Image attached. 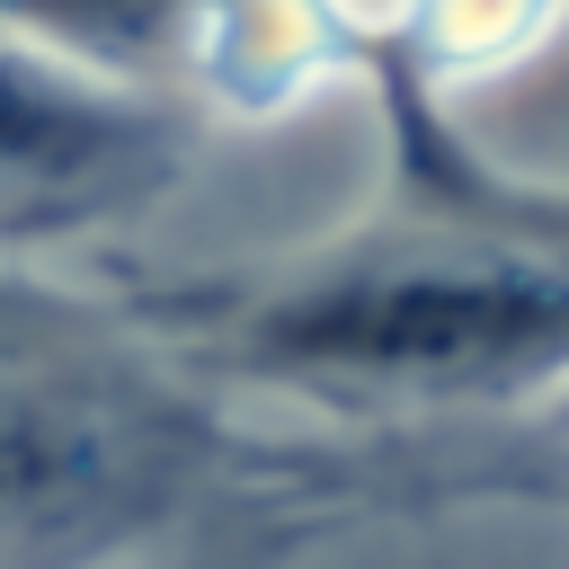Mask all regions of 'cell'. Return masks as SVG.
<instances>
[{
    "label": "cell",
    "instance_id": "6da1fadb",
    "mask_svg": "<svg viewBox=\"0 0 569 569\" xmlns=\"http://www.w3.org/2000/svg\"><path fill=\"white\" fill-rule=\"evenodd\" d=\"M560 338V284L542 276H409L365 284L293 311L276 347L329 365H391V373H480L542 356Z\"/></svg>",
    "mask_w": 569,
    "mask_h": 569
},
{
    "label": "cell",
    "instance_id": "7a4b0ae2",
    "mask_svg": "<svg viewBox=\"0 0 569 569\" xmlns=\"http://www.w3.org/2000/svg\"><path fill=\"white\" fill-rule=\"evenodd\" d=\"M89 471V436L62 427L44 400L0 391V525L44 516L53 498H71V480Z\"/></svg>",
    "mask_w": 569,
    "mask_h": 569
}]
</instances>
